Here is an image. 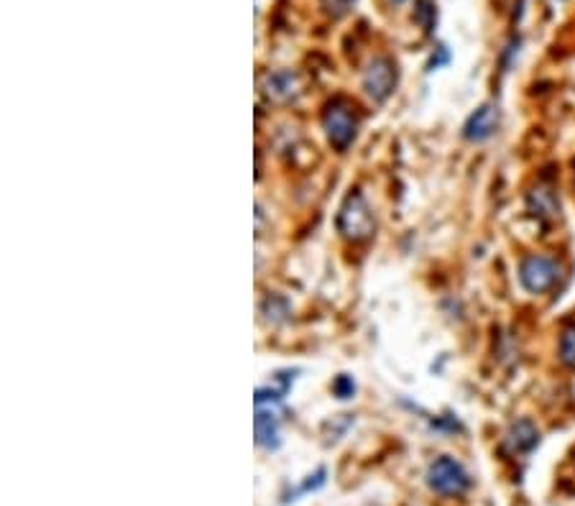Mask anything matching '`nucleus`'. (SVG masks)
Listing matches in <instances>:
<instances>
[{"label": "nucleus", "mask_w": 575, "mask_h": 506, "mask_svg": "<svg viewBox=\"0 0 575 506\" xmlns=\"http://www.w3.org/2000/svg\"><path fill=\"white\" fill-rule=\"evenodd\" d=\"M527 205H529V213L537 218H555V213H558V197L550 187L532 189L527 197Z\"/></svg>", "instance_id": "nucleus-9"}, {"label": "nucleus", "mask_w": 575, "mask_h": 506, "mask_svg": "<svg viewBox=\"0 0 575 506\" xmlns=\"http://www.w3.org/2000/svg\"><path fill=\"white\" fill-rule=\"evenodd\" d=\"M351 3H353V0H322V5H325L333 16H343V13L351 8Z\"/></svg>", "instance_id": "nucleus-13"}, {"label": "nucleus", "mask_w": 575, "mask_h": 506, "mask_svg": "<svg viewBox=\"0 0 575 506\" xmlns=\"http://www.w3.org/2000/svg\"><path fill=\"white\" fill-rule=\"evenodd\" d=\"M394 84H396V67H394V62L387 59V57L373 59L369 69H366V74H363V87H366L369 98L376 102H384L391 95Z\"/></svg>", "instance_id": "nucleus-5"}, {"label": "nucleus", "mask_w": 575, "mask_h": 506, "mask_svg": "<svg viewBox=\"0 0 575 506\" xmlns=\"http://www.w3.org/2000/svg\"><path fill=\"white\" fill-rule=\"evenodd\" d=\"M558 276V261L550 258V256H527L522 266H519V282L532 294H542V292L555 287Z\"/></svg>", "instance_id": "nucleus-4"}, {"label": "nucleus", "mask_w": 575, "mask_h": 506, "mask_svg": "<svg viewBox=\"0 0 575 506\" xmlns=\"http://www.w3.org/2000/svg\"><path fill=\"white\" fill-rule=\"evenodd\" d=\"M322 123H325V134H327L330 144L335 149H345L355 138V131H358V120H355L353 108L343 100L330 102L325 108Z\"/></svg>", "instance_id": "nucleus-3"}, {"label": "nucleus", "mask_w": 575, "mask_h": 506, "mask_svg": "<svg viewBox=\"0 0 575 506\" xmlns=\"http://www.w3.org/2000/svg\"><path fill=\"white\" fill-rule=\"evenodd\" d=\"M499 108L496 105H481L475 113H471V118L466 120L463 126V135L466 141H474V144H484L489 141L491 135L499 131Z\"/></svg>", "instance_id": "nucleus-7"}, {"label": "nucleus", "mask_w": 575, "mask_h": 506, "mask_svg": "<svg viewBox=\"0 0 575 506\" xmlns=\"http://www.w3.org/2000/svg\"><path fill=\"white\" fill-rule=\"evenodd\" d=\"M338 231L348 240H363L373 233V215L361 192H351L338 213Z\"/></svg>", "instance_id": "nucleus-2"}, {"label": "nucleus", "mask_w": 575, "mask_h": 506, "mask_svg": "<svg viewBox=\"0 0 575 506\" xmlns=\"http://www.w3.org/2000/svg\"><path fill=\"white\" fill-rule=\"evenodd\" d=\"M394 3H405V0H394Z\"/></svg>", "instance_id": "nucleus-14"}, {"label": "nucleus", "mask_w": 575, "mask_h": 506, "mask_svg": "<svg viewBox=\"0 0 575 506\" xmlns=\"http://www.w3.org/2000/svg\"><path fill=\"white\" fill-rule=\"evenodd\" d=\"M266 87H269L266 95L279 102L292 100V98L297 95V90H294L297 84H294V74H292V72H276V74H271Z\"/></svg>", "instance_id": "nucleus-10"}, {"label": "nucleus", "mask_w": 575, "mask_h": 506, "mask_svg": "<svg viewBox=\"0 0 575 506\" xmlns=\"http://www.w3.org/2000/svg\"><path fill=\"white\" fill-rule=\"evenodd\" d=\"M427 486L440 496H460L471 489V475L456 458L442 456L427 468Z\"/></svg>", "instance_id": "nucleus-1"}, {"label": "nucleus", "mask_w": 575, "mask_h": 506, "mask_svg": "<svg viewBox=\"0 0 575 506\" xmlns=\"http://www.w3.org/2000/svg\"><path fill=\"white\" fill-rule=\"evenodd\" d=\"M537 442H540V432H537V427L529 420L514 422V424L509 427L507 438H504V445H507V450L511 456L532 453V450L537 448Z\"/></svg>", "instance_id": "nucleus-8"}, {"label": "nucleus", "mask_w": 575, "mask_h": 506, "mask_svg": "<svg viewBox=\"0 0 575 506\" xmlns=\"http://www.w3.org/2000/svg\"><path fill=\"white\" fill-rule=\"evenodd\" d=\"M417 21L423 23L427 31H432V21H435V5L430 0H420L417 3Z\"/></svg>", "instance_id": "nucleus-12"}, {"label": "nucleus", "mask_w": 575, "mask_h": 506, "mask_svg": "<svg viewBox=\"0 0 575 506\" xmlns=\"http://www.w3.org/2000/svg\"><path fill=\"white\" fill-rule=\"evenodd\" d=\"M276 402L271 399H256V442L266 450H276L282 445L279 438V417H276Z\"/></svg>", "instance_id": "nucleus-6"}, {"label": "nucleus", "mask_w": 575, "mask_h": 506, "mask_svg": "<svg viewBox=\"0 0 575 506\" xmlns=\"http://www.w3.org/2000/svg\"><path fill=\"white\" fill-rule=\"evenodd\" d=\"M560 361H562V366L575 369V325L565 327L560 336Z\"/></svg>", "instance_id": "nucleus-11"}]
</instances>
